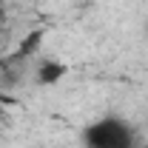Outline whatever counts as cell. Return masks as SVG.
<instances>
[{"label":"cell","mask_w":148,"mask_h":148,"mask_svg":"<svg viewBox=\"0 0 148 148\" xmlns=\"http://www.w3.org/2000/svg\"><path fill=\"white\" fill-rule=\"evenodd\" d=\"M66 74H69L66 63H60V60H43L37 66V71H34V80H37V86H54Z\"/></svg>","instance_id":"cell-2"},{"label":"cell","mask_w":148,"mask_h":148,"mask_svg":"<svg viewBox=\"0 0 148 148\" xmlns=\"http://www.w3.org/2000/svg\"><path fill=\"white\" fill-rule=\"evenodd\" d=\"M80 145L83 148H137V131L125 117L106 114L91 120L80 131Z\"/></svg>","instance_id":"cell-1"}]
</instances>
